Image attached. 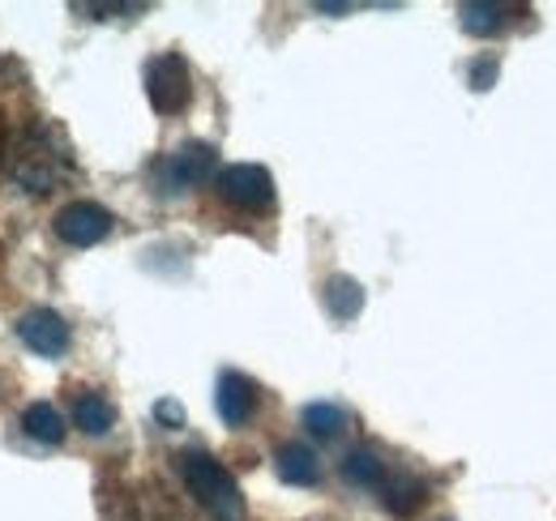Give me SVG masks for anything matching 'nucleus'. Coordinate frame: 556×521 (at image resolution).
<instances>
[{
    "instance_id": "3",
    "label": "nucleus",
    "mask_w": 556,
    "mask_h": 521,
    "mask_svg": "<svg viewBox=\"0 0 556 521\" xmlns=\"http://www.w3.org/2000/svg\"><path fill=\"white\" fill-rule=\"evenodd\" d=\"M146 94L159 116H180L193 103V77L180 52H163L146 65Z\"/></svg>"
},
{
    "instance_id": "13",
    "label": "nucleus",
    "mask_w": 556,
    "mask_h": 521,
    "mask_svg": "<svg viewBox=\"0 0 556 521\" xmlns=\"http://www.w3.org/2000/svg\"><path fill=\"white\" fill-rule=\"evenodd\" d=\"M22 428H26V436L39 441V445H61V441H65V419H61V410L48 406V402H30V406L22 410Z\"/></svg>"
},
{
    "instance_id": "12",
    "label": "nucleus",
    "mask_w": 556,
    "mask_h": 521,
    "mask_svg": "<svg viewBox=\"0 0 556 521\" xmlns=\"http://www.w3.org/2000/svg\"><path fill=\"white\" fill-rule=\"evenodd\" d=\"M73 423L86 432V436H108L112 423H116V406L103 397V393H77L73 402Z\"/></svg>"
},
{
    "instance_id": "10",
    "label": "nucleus",
    "mask_w": 556,
    "mask_h": 521,
    "mask_svg": "<svg viewBox=\"0 0 556 521\" xmlns=\"http://www.w3.org/2000/svg\"><path fill=\"white\" fill-rule=\"evenodd\" d=\"M424 500H428V483H424L419 474H412V470L390 474V479L381 483V505H386L394 518H412Z\"/></svg>"
},
{
    "instance_id": "2",
    "label": "nucleus",
    "mask_w": 556,
    "mask_h": 521,
    "mask_svg": "<svg viewBox=\"0 0 556 521\" xmlns=\"http://www.w3.org/2000/svg\"><path fill=\"white\" fill-rule=\"evenodd\" d=\"M176 470H180L185 487L193 492V500L214 521H244V496L223 461H214L202 449H185V454H176Z\"/></svg>"
},
{
    "instance_id": "6",
    "label": "nucleus",
    "mask_w": 556,
    "mask_h": 521,
    "mask_svg": "<svg viewBox=\"0 0 556 521\" xmlns=\"http://www.w3.org/2000/svg\"><path fill=\"white\" fill-rule=\"evenodd\" d=\"M112 214L103 209V205H94V201H73L65 205L56 218H52V231L73 244V249H90V244H99V240H108V231H112Z\"/></svg>"
},
{
    "instance_id": "8",
    "label": "nucleus",
    "mask_w": 556,
    "mask_h": 521,
    "mask_svg": "<svg viewBox=\"0 0 556 521\" xmlns=\"http://www.w3.org/2000/svg\"><path fill=\"white\" fill-rule=\"evenodd\" d=\"M257 402H262V393H257V385H253L244 372H223V377H218L214 406H218V419H223L227 428H244V423L257 415Z\"/></svg>"
},
{
    "instance_id": "14",
    "label": "nucleus",
    "mask_w": 556,
    "mask_h": 521,
    "mask_svg": "<svg viewBox=\"0 0 556 521\" xmlns=\"http://www.w3.org/2000/svg\"><path fill=\"white\" fill-rule=\"evenodd\" d=\"M326 308H330L334 321H355L359 308H364V287L355 278H348V274H334L326 282Z\"/></svg>"
},
{
    "instance_id": "11",
    "label": "nucleus",
    "mask_w": 556,
    "mask_h": 521,
    "mask_svg": "<svg viewBox=\"0 0 556 521\" xmlns=\"http://www.w3.org/2000/svg\"><path fill=\"white\" fill-rule=\"evenodd\" d=\"M108 518L112 521H180L176 509H172V500H167V492H159V487L121 496V513H108Z\"/></svg>"
},
{
    "instance_id": "17",
    "label": "nucleus",
    "mask_w": 556,
    "mask_h": 521,
    "mask_svg": "<svg viewBox=\"0 0 556 521\" xmlns=\"http://www.w3.org/2000/svg\"><path fill=\"white\" fill-rule=\"evenodd\" d=\"M300 419H304V428H308L313 436H321V441H334V436H343V428H348V410L334 406V402H308Z\"/></svg>"
},
{
    "instance_id": "15",
    "label": "nucleus",
    "mask_w": 556,
    "mask_h": 521,
    "mask_svg": "<svg viewBox=\"0 0 556 521\" xmlns=\"http://www.w3.org/2000/svg\"><path fill=\"white\" fill-rule=\"evenodd\" d=\"M509 13H514V4H496V0H471V4L458 9L463 30H471V35H496V30H505Z\"/></svg>"
},
{
    "instance_id": "4",
    "label": "nucleus",
    "mask_w": 556,
    "mask_h": 521,
    "mask_svg": "<svg viewBox=\"0 0 556 521\" xmlns=\"http://www.w3.org/2000/svg\"><path fill=\"white\" fill-rule=\"evenodd\" d=\"M214 185H218V196L227 205H236V209H253L257 214V209L275 205V176L266 167H257V163H231V167H223L214 176Z\"/></svg>"
},
{
    "instance_id": "16",
    "label": "nucleus",
    "mask_w": 556,
    "mask_h": 521,
    "mask_svg": "<svg viewBox=\"0 0 556 521\" xmlns=\"http://www.w3.org/2000/svg\"><path fill=\"white\" fill-rule=\"evenodd\" d=\"M343 479H348L351 487H381L386 483V461L372 454L368 445H359V449H351L343 457Z\"/></svg>"
},
{
    "instance_id": "19",
    "label": "nucleus",
    "mask_w": 556,
    "mask_h": 521,
    "mask_svg": "<svg viewBox=\"0 0 556 521\" xmlns=\"http://www.w3.org/2000/svg\"><path fill=\"white\" fill-rule=\"evenodd\" d=\"M154 419H159L163 428H185V406H180L176 397H163V402L154 406Z\"/></svg>"
},
{
    "instance_id": "5",
    "label": "nucleus",
    "mask_w": 556,
    "mask_h": 521,
    "mask_svg": "<svg viewBox=\"0 0 556 521\" xmlns=\"http://www.w3.org/2000/svg\"><path fill=\"white\" fill-rule=\"evenodd\" d=\"M214 167H218V150L210 141H185L176 154H167L159 163V185H163V193H180V189L206 185Z\"/></svg>"
},
{
    "instance_id": "7",
    "label": "nucleus",
    "mask_w": 556,
    "mask_h": 521,
    "mask_svg": "<svg viewBox=\"0 0 556 521\" xmlns=\"http://www.w3.org/2000/svg\"><path fill=\"white\" fill-rule=\"evenodd\" d=\"M17 338H22L35 355H48V359L70 351V326H65V317L52 313V308H30V313L17 321Z\"/></svg>"
},
{
    "instance_id": "1",
    "label": "nucleus",
    "mask_w": 556,
    "mask_h": 521,
    "mask_svg": "<svg viewBox=\"0 0 556 521\" xmlns=\"http://www.w3.org/2000/svg\"><path fill=\"white\" fill-rule=\"evenodd\" d=\"M0 158H4V171L26 193H52L73 171L70 145L48 125H26V129L9 132L0 141Z\"/></svg>"
},
{
    "instance_id": "9",
    "label": "nucleus",
    "mask_w": 556,
    "mask_h": 521,
    "mask_svg": "<svg viewBox=\"0 0 556 521\" xmlns=\"http://www.w3.org/2000/svg\"><path fill=\"white\" fill-rule=\"evenodd\" d=\"M275 466H278V479L291 483V487H317L321 483V461H317V454L308 445H300V441L282 445Z\"/></svg>"
},
{
    "instance_id": "18",
    "label": "nucleus",
    "mask_w": 556,
    "mask_h": 521,
    "mask_svg": "<svg viewBox=\"0 0 556 521\" xmlns=\"http://www.w3.org/2000/svg\"><path fill=\"white\" fill-rule=\"evenodd\" d=\"M467 81H471V90H488L496 81V56H480L476 65L467 68Z\"/></svg>"
}]
</instances>
